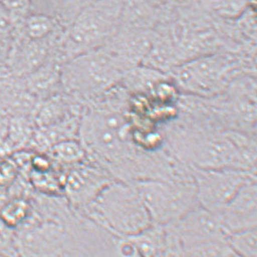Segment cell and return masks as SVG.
I'll return each instance as SVG.
<instances>
[{
  "label": "cell",
  "mask_w": 257,
  "mask_h": 257,
  "mask_svg": "<svg viewBox=\"0 0 257 257\" xmlns=\"http://www.w3.org/2000/svg\"><path fill=\"white\" fill-rule=\"evenodd\" d=\"M66 257H142L130 237L120 236L79 213L73 224V244Z\"/></svg>",
  "instance_id": "ba28073f"
},
{
  "label": "cell",
  "mask_w": 257,
  "mask_h": 257,
  "mask_svg": "<svg viewBox=\"0 0 257 257\" xmlns=\"http://www.w3.org/2000/svg\"><path fill=\"white\" fill-rule=\"evenodd\" d=\"M128 101V93L118 85L85 108L78 139L87 157L118 181L183 178L186 167L167 148L148 150L137 142Z\"/></svg>",
  "instance_id": "6da1fadb"
},
{
  "label": "cell",
  "mask_w": 257,
  "mask_h": 257,
  "mask_svg": "<svg viewBox=\"0 0 257 257\" xmlns=\"http://www.w3.org/2000/svg\"><path fill=\"white\" fill-rule=\"evenodd\" d=\"M53 163L64 170L87 159L86 150L79 139H69L57 143L47 152Z\"/></svg>",
  "instance_id": "44dd1931"
},
{
  "label": "cell",
  "mask_w": 257,
  "mask_h": 257,
  "mask_svg": "<svg viewBox=\"0 0 257 257\" xmlns=\"http://www.w3.org/2000/svg\"><path fill=\"white\" fill-rule=\"evenodd\" d=\"M62 65L55 53L41 67L23 77L28 89L39 102L62 92Z\"/></svg>",
  "instance_id": "9a60e30c"
},
{
  "label": "cell",
  "mask_w": 257,
  "mask_h": 257,
  "mask_svg": "<svg viewBox=\"0 0 257 257\" xmlns=\"http://www.w3.org/2000/svg\"><path fill=\"white\" fill-rule=\"evenodd\" d=\"M0 5L18 20H23L31 12L30 0H0Z\"/></svg>",
  "instance_id": "d4e9b609"
},
{
  "label": "cell",
  "mask_w": 257,
  "mask_h": 257,
  "mask_svg": "<svg viewBox=\"0 0 257 257\" xmlns=\"http://www.w3.org/2000/svg\"><path fill=\"white\" fill-rule=\"evenodd\" d=\"M32 191L29 194L8 195L0 205V220L14 231L23 226L33 214Z\"/></svg>",
  "instance_id": "e0dca14e"
},
{
  "label": "cell",
  "mask_w": 257,
  "mask_h": 257,
  "mask_svg": "<svg viewBox=\"0 0 257 257\" xmlns=\"http://www.w3.org/2000/svg\"><path fill=\"white\" fill-rule=\"evenodd\" d=\"M95 0H30L31 12L48 15L57 20L64 28L86 6Z\"/></svg>",
  "instance_id": "2e32d148"
},
{
  "label": "cell",
  "mask_w": 257,
  "mask_h": 257,
  "mask_svg": "<svg viewBox=\"0 0 257 257\" xmlns=\"http://www.w3.org/2000/svg\"><path fill=\"white\" fill-rule=\"evenodd\" d=\"M0 257H18L15 245V231L0 220Z\"/></svg>",
  "instance_id": "cb8c5ba5"
},
{
  "label": "cell",
  "mask_w": 257,
  "mask_h": 257,
  "mask_svg": "<svg viewBox=\"0 0 257 257\" xmlns=\"http://www.w3.org/2000/svg\"><path fill=\"white\" fill-rule=\"evenodd\" d=\"M22 21L14 18L10 11L0 5V67L5 72L7 58Z\"/></svg>",
  "instance_id": "7402d4cb"
},
{
  "label": "cell",
  "mask_w": 257,
  "mask_h": 257,
  "mask_svg": "<svg viewBox=\"0 0 257 257\" xmlns=\"http://www.w3.org/2000/svg\"><path fill=\"white\" fill-rule=\"evenodd\" d=\"M124 0H95L86 6L67 26L57 48V57L67 62L101 48L118 29Z\"/></svg>",
  "instance_id": "8992f818"
},
{
  "label": "cell",
  "mask_w": 257,
  "mask_h": 257,
  "mask_svg": "<svg viewBox=\"0 0 257 257\" xmlns=\"http://www.w3.org/2000/svg\"><path fill=\"white\" fill-rule=\"evenodd\" d=\"M0 73H7V72L4 71V70H3V69L0 67Z\"/></svg>",
  "instance_id": "83f0119b"
},
{
  "label": "cell",
  "mask_w": 257,
  "mask_h": 257,
  "mask_svg": "<svg viewBox=\"0 0 257 257\" xmlns=\"http://www.w3.org/2000/svg\"><path fill=\"white\" fill-rule=\"evenodd\" d=\"M217 216L228 233L256 228V179L244 184Z\"/></svg>",
  "instance_id": "4fadbf2b"
},
{
  "label": "cell",
  "mask_w": 257,
  "mask_h": 257,
  "mask_svg": "<svg viewBox=\"0 0 257 257\" xmlns=\"http://www.w3.org/2000/svg\"><path fill=\"white\" fill-rule=\"evenodd\" d=\"M177 114L160 126L167 150L190 168L256 173V136L222 128L200 98L179 95Z\"/></svg>",
  "instance_id": "7a4b0ae2"
},
{
  "label": "cell",
  "mask_w": 257,
  "mask_h": 257,
  "mask_svg": "<svg viewBox=\"0 0 257 257\" xmlns=\"http://www.w3.org/2000/svg\"><path fill=\"white\" fill-rule=\"evenodd\" d=\"M35 129L32 116L10 115L9 131L4 143L0 146V151L7 154L29 149Z\"/></svg>",
  "instance_id": "d6986e66"
},
{
  "label": "cell",
  "mask_w": 257,
  "mask_h": 257,
  "mask_svg": "<svg viewBox=\"0 0 257 257\" xmlns=\"http://www.w3.org/2000/svg\"><path fill=\"white\" fill-rule=\"evenodd\" d=\"M227 243L241 257H257L256 228L229 233Z\"/></svg>",
  "instance_id": "603a6c76"
},
{
  "label": "cell",
  "mask_w": 257,
  "mask_h": 257,
  "mask_svg": "<svg viewBox=\"0 0 257 257\" xmlns=\"http://www.w3.org/2000/svg\"><path fill=\"white\" fill-rule=\"evenodd\" d=\"M127 70L119 57L104 45L63 63L62 92L87 106L120 85Z\"/></svg>",
  "instance_id": "277c9868"
},
{
  "label": "cell",
  "mask_w": 257,
  "mask_h": 257,
  "mask_svg": "<svg viewBox=\"0 0 257 257\" xmlns=\"http://www.w3.org/2000/svg\"><path fill=\"white\" fill-rule=\"evenodd\" d=\"M83 214L110 232L125 237L143 233L153 224L134 182H111Z\"/></svg>",
  "instance_id": "5b68a950"
},
{
  "label": "cell",
  "mask_w": 257,
  "mask_h": 257,
  "mask_svg": "<svg viewBox=\"0 0 257 257\" xmlns=\"http://www.w3.org/2000/svg\"><path fill=\"white\" fill-rule=\"evenodd\" d=\"M244 74L256 75V55L214 53L182 63L169 76L180 94L211 97Z\"/></svg>",
  "instance_id": "3957f363"
},
{
  "label": "cell",
  "mask_w": 257,
  "mask_h": 257,
  "mask_svg": "<svg viewBox=\"0 0 257 257\" xmlns=\"http://www.w3.org/2000/svg\"><path fill=\"white\" fill-rule=\"evenodd\" d=\"M145 1H147L149 5L152 6L154 8L158 9L162 6L166 5L170 0H145Z\"/></svg>",
  "instance_id": "4316f807"
},
{
  "label": "cell",
  "mask_w": 257,
  "mask_h": 257,
  "mask_svg": "<svg viewBox=\"0 0 257 257\" xmlns=\"http://www.w3.org/2000/svg\"><path fill=\"white\" fill-rule=\"evenodd\" d=\"M134 183L143 197L153 224L166 225L173 223L198 205L193 177L181 180L150 179Z\"/></svg>",
  "instance_id": "52a82bcc"
},
{
  "label": "cell",
  "mask_w": 257,
  "mask_h": 257,
  "mask_svg": "<svg viewBox=\"0 0 257 257\" xmlns=\"http://www.w3.org/2000/svg\"><path fill=\"white\" fill-rule=\"evenodd\" d=\"M10 114H8L4 110L0 109V146L4 143L9 126H10Z\"/></svg>",
  "instance_id": "484cf974"
},
{
  "label": "cell",
  "mask_w": 257,
  "mask_h": 257,
  "mask_svg": "<svg viewBox=\"0 0 257 257\" xmlns=\"http://www.w3.org/2000/svg\"><path fill=\"white\" fill-rule=\"evenodd\" d=\"M114 179L88 157L63 170L62 193L74 209L83 213Z\"/></svg>",
  "instance_id": "8fae6325"
},
{
  "label": "cell",
  "mask_w": 257,
  "mask_h": 257,
  "mask_svg": "<svg viewBox=\"0 0 257 257\" xmlns=\"http://www.w3.org/2000/svg\"><path fill=\"white\" fill-rule=\"evenodd\" d=\"M196 188L198 205L218 215L240 188L256 173L234 169L191 168Z\"/></svg>",
  "instance_id": "9c48e42d"
},
{
  "label": "cell",
  "mask_w": 257,
  "mask_h": 257,
  "mask_svg": "<svg viewBox=\"0 0 257 257\" xmlns=\"http://www.w3.org/2000/svg\"><path fill=\"white\" fill-rule=\"evenodd\" d=\"M164 226L179 252L182 249L203 243L227 242L228 233L219 217L199 205Z\"/></svg>",
  "instance_id": "30bf717a"
},
{
  "label": "cell",
  "mask_w": 257,
  "mask_h": 257,
  "mask_svg": "<svg viewBox=\"0 0 257 257\" xmlns=\"http://www.w3.org/2000/svg\"><path fill=\"white\" fill-rule=\"evenodd\" d=\"M64 29L49 38L39 40L26 38L18 31L6 61L7 73L25 77L37 70L57 51Z\"/></svg>",
  "instance_id": "7c38bea8"
},
{
  "label": "cell",
  "mask_w": 257,
  "mask_h": 257,
  "mask_svg": "<svg viewBox=\"0 0 257 257\" xmlns=\"http://www.w3.org/2000/svg\"><path fill=\"white\" fill-rule=\"evenodd\" d=\"M168 77V74L139 65L124 73L120 85L130 95H148L159 82Z\"/></svg>",
  "instance_id": "ac0fdd59"
},
{
  "label": "cell",
  "mask_w": 257,
  "mask_h": 257,
  "mask_svg": "<svg viewBox=\"0 0 257 257\" xmlns=\"http://www.w3.org/2000/svg\"><path fill=\"white\" fill-rule=\"evenodd\" d=\"M64 29L57 20L41 13L30 12L19 25V34L30 39H45Z\"/></svg>",
  "instance_id": "ffe728a7"
},
{
  "label": "cell",
  "mask_w": 257,
  "mask_h": 257,
  "mask_svg": "<svg viewBox=\"0 0 257 257\" xmlns=\"http://www.w3.org/2000/svg\"><path fill=\"white\" fill-rule=\"evenodd\" d=\"M38 103L23 77L0 73V109L10 115L32 116Z\"/></svg>",
  "instance_id": "5bb4252c"
}]
</instances>
